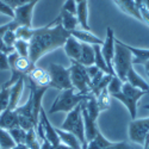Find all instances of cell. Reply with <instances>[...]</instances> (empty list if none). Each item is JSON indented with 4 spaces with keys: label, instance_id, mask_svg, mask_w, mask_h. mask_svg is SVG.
<instances>
[{
    "label": "cell",
    "instance_id": "obj_43",
    "mask_svg": "<svg viewBox=\"0 0 149 149\" xmlns=\"http://www.w3.org/2000/svg\"><path fill=\"white\" fill-rule=\"evenodd\" d=\"M11 149H28V147L25 144H16L15 147H12Z\"/></svg>",
    "mask_w": 149,
    "mask_h": 149
},
{
    "label": "cell",
    "instance_id": "obj_28",
    "mask_svg": "<svg viewBox=\"0 0 149 149\" xmlns=\"http://www.w3.org/2000/svg\"><path fill=\"white\" fill-rule=\"evenodd\" d=\"M10 104V87L0 86V115L8 107Z\"/></svg>",
    "mask_w": 149,
    "mask_h": 149
},
{
    "label": "cell",
    "instance_id": "obj_33",
    "mask_svg": "<svg viewBox=\"0 0 149 149\" xmlns=\"http://www.w3.org/2000/svg\"><path fill=\"white\" fill-rule=\"evenodd\" d=\"M8 29H10V23L4 24V25H0V52H3V53H5V54H7V55L15 52L13 48L7 47V45L4 43V41H3V36H4V33H5Z\"/></svg>",
    "mask_w": 149,
    "mask_h": 149
},
{
    "label": "cell",
    "instance_id": "obj_8",
    "mask_svg": "<svg viewBox=\"0 0 149 149\" xmlns=\"http://www.w3.org/2000/svg\"><path fill=\"white\" fill-rule=\"evenodd\" d=\"M128 135L131 142L143 146L149 135V117L131 119L128 127Z\"/></svg>",
    "mask_w": 149,
    "mask_h": 149
},
{
    "label": "cell",
    "instance_id": "obj_22",
    "mask_svg": "<svg viewBox=\"0 0 149 149\" xmlns=\"http://www.w3.org/2000/svg\"><path fill=\"white\" fill-rule=\"evenodd\" d=\"M127 48L130 50V53L132 54V63H140L143 65L149 60V49H144V48H137V47H131L129 44H125Z\"/></svg>",
    "mask_w": 149,
    "mask_h": 149
},
{
    "label": "cell",
    "instance_id": "obj_41",
    "mask_svg": "<svg viewBox=\"0 0 149 149\" xmlns=\"http://www.w3.org/2000/svg\"><path fill=\"white\" fill-rule=\"evenodd\" d=\"M140 13H141V17H142V22L147 23L149 25V10L142 6V7H140Z\"/></svg>",
    "mask_w": 149,
    "mask_h": 149
},
{
    "label": "cell",
    "instance_id": "obj_35",
    "mask_svg": "<svg viewBox=\"0 0 149 149\" xmlns=\"http://www.w3.org/2000/svg\"><path fill=\"white\" fill-rule=\"evenodd\" d=\"M77 7H78V4L75 0H66L63 6H62V10L77 16Z\"/></svg>",
    "mask_w": 149,
    "mask_h": 149
},
{
    "label": "cell",
    "instance_id": "obj_1",
    "mask_svg": "<svg viewBox=\"0 0 149 149\" xmlns=\"http://www.w3.org/2000/svg\"><path fill=\"white\" fill-rule=\"evenodd\" d=\"M70 32L65 30L60 17L43 28H35L32 38L29 42V58L33 65L45 54H49L58 48H63Z\"/></svg>",
    "mask_w": 149,
    "mask_h": 149
},
{
    "label": "cell",
    "instance_id": "obj_48",
    "mask_svg": "<svg viewBox=\"0 0 149 149\" xmlns=\"http://www.w3.org/2000/svg\"><path fill=\"white\" fill-rule=\"evenodd\" d=\"M81 149H87V142H85V143L82 144V147H81Z\"/></svg>",
    "mask_w": 149,
    "mask_h": 149
},
{
    "label": "cell",
    "instance_id": "obj_29",
    "mask_svg": "<svg viewBox=\"0 0 149 149\" xmlns=\"http://www.w3.org/2000/svg\"><path fill=\"white\" fill-rule=\"evenodd\" d=\"M15 146H16V143L12 140L10 132L3 128H0V147L3 149H11Z\"/></svg>",
    "mask_w": 149,
    "mask_h": 149
},
{
    "label": "cell",
    "instance_id": "obj_13",
    "mask_svg": "<svg viewBox=\"0 0 149 149\" xmlns=\"http://www.w3.org/2000/svg\"><path fill=\"white\" fill-rule=\"evenodd\" d=\"M24 85H25V78L19 79L15 85L10 87V104L6 110H16L18 107V103L20 100V97L23 94Z\"/></svg>",
    "mask_w": 149,
    "mask_h": 149
},
{
    "label": "cell",
    "instance_id": "obj_18",
    "mask_svg": "<svg viewBox=\"0 0 149 149\" xmlns=\"http://www.w3.org/2000/svg\"><path fill=\"white\" fill-rule=\"evenodd\" d=\"M56 132L58 135V139H60V142L65 146H68L69 148L72 149H81L82 144L81 142L78 140V137L75 135H73L72 132H68L66 130H62V129H58L56 128Z\"/></svg>",
    "mask_w": 149,
    "mask_h": 149
},
{
    "label": "cell",
    "instance_id": "obj_26",
    "mask_svg": "<svg viewBox=\"0 0 149 149\" xmlns=\"http://www.w3.org/2000/svg\"><path fill=\"white\" fill-rule=\"evenodd\" d=\"M111 97L110 93L107 92V88L103 90L100 93H99L95 99H97V104L99 106V110L100 111H105V110H109L111 107Z\"/></svg>",
    "mask_w": 149,
    "mask_h": 149
},
{
    "label": "cell",
    "instance_id": "obj_45",
    "mask_svg": "<svg viewBox=\"0 0 149 149\" xmlns=\"http://www.w3.org/2000/svg\"><path fill=\"white\" fill-rule=\"evenodd\" d=\"M143 149H149V135H148V137L146 139V142L143 144Z\"/></svg>",
    "mask_w": 149,
    "mask_h": 149
},
{
    "label": "cell",
    "instance_id": "obj_27",
    "mask_svg": "<svg viewBox=\"0 0 149 149\" xmlns=\"http://www.w3.org/2000/svg\"><path fill=\"white\" fill-rule=\"evenodd\" d=\"M7 131L10 132L12 140L15 141L16 144H24V142H25V136H26V130H24L20 127H16V128L7 130Z\"/></svg>",
    "mask_w": 149,
    "mask_h": 149
},
{
    "label": "cell",
    "instance_id": "obj_32",
    "mask_svg": "<svg viewBox=\"0 0 149 149\" xmlns=\"http://www.w3.org/2000/svg\"><path fill=\"white\" fill-rule=\"evenodd\" d=\"M123 84L124 82L118 77H112V79H111V81L107 85V92L110 93V95L112 97L113 94L120 92L122 91V87H123Z\"/></svg>",
    "mask_w": 149,
    "mask_h": 149
},
{
    "label": "cell",
    "instance_id": "obj_16",
    "mask_svg": "<svg viewBox=\"0 0 149 149\" xmlns=\"http://www.w3.org/2000/svg\"><path fill=\"white\" fill-rule=\"evenodd\" d=\"M19 127L18 122V115L16 110H5L4 112L0 115V128L5 130H10L12 128Z\"/></svg>",
    "mask_w": 149,
    "mask_h": 149
},
{
    "label": "cell",
    "instance_id": "obj_12",
    "mask_svg": "<svg viewBox=\"0 0 149 149\" xmlns=\"http://www.w3.org/2000/svg\"><path fill=\"white\" fill-rule=\"evenodd\" d=\"M81 112H82V119H84V127H85V140L86 142H90L95 137L98 132H100V130L98 128L97 120L92 119L87 115L82 104H81Z\"/></svg>",
    "mask_w": 149,
    "mask_h": 149
},
{
    "label": "cell",
    "instance_id": "obj_30",
    "mask_svg": "<svg viewBox=\"0 0 149 149\" xmlns=\"http://www.w3.org/2000/svg\"><path fill=\"white\" fill-rule=\"evenodd\" d=\"M15 32H16V36H17V40H23V41L30 42V40L33 36V32H35V28L19 26V28H17V30Z\"/></svg>",
    "mask_w": 149,
    "mask_h": 149
},
{
    "label": "cell",
    "instance_id": "obj_9",
    "mask_svg": "<svg viewBox=\"0 0 149 149\" xmlns=\"http://www.w3.org/2000/svg\"><path fill=\"white\" fill-rule=\"evenodd\" d=\"M40 0H33L28 4H24L22 6H18L15 8V17L13 20L18 26H28V28H33L32 26V15H33V8L36 4Z\"/></svg>",
    "mask_w": 149,
    "mask_h": 149
},
{
    "label": "cell",
    "instance_id": "obj_5",
    "mask_svg": "<svg viewBox=\"0 0 149 149\" xmlns=\"http://www.w3.org/2000/svg\"><path fill=\"white\" fill-rule=\"evenodd\" d=\"M62 130H66L68 132H72L75 135L78 140L84 144L86 142L85 140V127H84V119H82V112H81V104H79L77 107H74L72 111L67 113L66 119L61 124Z\"/></svg>",
    "mask_w": 149,
    "mask_h": 149
},
{
    "label": "cell",
    "instance_id": "obj_7",
    "mask_svg": "<svg viewBox=\"0 0 149 149\" xmlns=\"http://www.w3.org/2000/svg\"><path fill=\"white\" fill-rule=\"evenodd\" d=\"M47 70L50 75V87L58 91L73 88L69 68H66L57 63H50Z\"/></svg>",
    "mask_w": 149,
    "mask_h": 149
},
{
    "label": "cell",
    "instance_id": "obj_50",
    "mask_svg": "<svg viewBox=\"0 0 149 149\" xmlns=\"http://www.w3.org/2000/svg\"><path fill=\"white\" fill-rule=\"evenodd\" d=\"M77 1V4H79V3H81V1H85V0H75Z\"/></svg>",
    "mask_w": 149,
    "mask_h": 149
},
{
    "label": "cell",
    "instance_id": "obj_44",
    "mask_svg": "<svg viewBox=\"0 0 149 149\" xmlns=\"http://www.w3.org/2000/svg\"><path fill=\"white\" fill-rule=\"evenodd\" d=\"M134 3H135V5L137 6L139 8L143 6V0H134Z\"/></svg>",
    "mask_w": 149,
    "mask_h": 149
},
{
    "label": "cell",
    "instance_id": "obj_37",
    "mask_svg": "<svg viewBox=\"0 0 149 149\" xmlns=\"http://www.w3.org/2000/svg\"><path fill=\"white\" fill-rule=\"evenodd\" d=\"M3 3H5L6 5H8L11 8H16L18 6H22L24 4H28L30 1H33V0H1Z\"/></svg>",
    "mask_w": 149,
    "mask_h": 149
},
{
    "label": "cell",
    "instance_id": "obj_40",
    "mask_svg": "<svg viewBox=\"0 0 149 149\" xmlns=\"http://www.w3.org/2000/svg\"><path fill=\"white\" fill-rule=\"evenodd\" d=\"M85 68H86V72H87L90 79H92L93 77H95V75H97V73L100 70L95 65H92V66H88V67H85Z\"/></svg>",
    "mask_w": 149,
    "mask_h": 149
},
{
    "label": "cell",
    "instance_id": "obj_20",
    "mask_svg": "<svg viewBox=\"0 0 149 149\" xmlns=\"http://www.w3.org/2000/svg\"><path fill=\"white\" fill-rule=\"evenodd\" d=\"M80 65H82L84 67H88L94 65V48L91 44H86V43H81V55L79 61Z\"/></svg>",
    "mask_w": 149,
    "mask_h": 149
},
{
    "label": "cell",
    "instance_id": "obj_11",
    "mask_svg": "<svg viewBox=\"0 0 149 149\" xmlns=\"http://www.w3.org/2000/svg\"><path fill=\"white\" fill-rule=\"evenodd\" d=\"M38 123L42 125L43 130H44V137L45 140H48L49 142L52 143V146H57L60 144V139H58V135L56 132V128L50 123V120L48 119V116L45 113L44 109L42 107L40 111V120Z\"/></svg>",
    "mask_w": 149,
    "mask_h": 149
},
{
    "label": "cell",
    "instance_id": "obj_10",
    "mask_svg": "<svg viewBox=\"0 0 149 149\" xmlns=\"http://www.w3.org/2000/svg\"><path fill=\"white\" fill-rule=\"evenodd\" d=\"M115 40H116V37H115L113 30L111 29V26H107L106 38L102 45V54H103L106 65L111 72V75H113V77H116V74L113 72V67H112V60L115 56Z\"/></svg>",
    "mask_w": 149,
    "mask_h": 149
},
{
    "label": "cell",
    "instance_id": "obj_21",
    "mask_svg": "<svg viewBox=\"0 0 149 149\" xmlns=\"http://www.w3.org/2000/svg\"><path fill=\"white\" fill-rule=\"evenodd\" d=\"M58 17L61 19V24H62V26H63L65 30L72 32L73 30L78 29L79 20H78L75 15H72V13H69V12H66L63 10H61Z\"/></svg>",
    "mask_w": 149,
    "mask_h": 149
},
{
    "label": "cell",
    "instance_id": "obj_49",
    "mask_svg": "<svg viewBox=\"0 0 149 149\" xmlns=\"http://www.w3.org/2000/svg\"><path fill=\"white\" fill-rule=\"evenodd\" d=\"M143 109H146V110H149V104H147V105H143Z\"/></svg>",
    "mask_w": 149,
    "mask_h": 149
},
{
    "label": "cell",
    "instance_id": "obj_38",
    "mask_svg": "<svg viewBox=\"0 0 149 149\" xmlns=\"http://www.w3.org/2000/svg\"><path fill=\"white\" fill-rule=\"evenodd\" d=\"M7 54L0 52V70H10Z\"/></svg>",
    "mask_w": 149,
    "mask_h": 149
},
{
    "label": "cell",
    "instance_id": "obj_46",
    "mask_svg": "<svg viewBox=\"0 0 149 149\" xmlns=\"http://www.w3.org/2000/svg\"><path fill=\"white\" fill-rule=\"evenodd\" d=\"M143 7L149 10V0H143Z\"/></svg>",
    "mask_w": 149,
    "mask_h": 149
},
{
    "label": "cell",
    "instance_id": "obj_39",
    "mask_svg": "<svg viewBox=\"0 0 149 149\" xmlns=\"http://www.w3.org/2000/svg\"><path fill=\"white\" fill-rule=\"evenodd\" d=\"M105 149H132V147L127 142H112Z\"/></svg>",
    "mask_w": 149,
    "mask_h": 149
},
{
    "label": "cell",
    "instance_id": "obj_34",
    "mask_svg": "<svg viewBox=\"0 0 149 149\" xmlns=\"http://www.w3.org/2000/svg\"><path fill=\"white\" fill-rule=\"evenodd\" d=\"M3 41H4V43H5L7 47L13 48V45H15V43H16V41H17L16 32H15L13 30H10V29H8V30L4 33V36H3Z\"/></svg>",
    "mask_w": 149,
    "mask_h": 149
},
{
    "label": "cell",
    "instance_id": "obj_15",
    "mask_svg": "<svg viewBox=\"0 0 149 149\" xmlns=\"http://www.w3.org/2000/svg\"><path fill=\"white\" fill-rule=\"evenodd\" d=\"M63 50L70 61H79L81 55V42H79L75 37L69 36L63 45Z\"/></svg>",
    "mask_w": 149,
    "mask_h": 149
},
{
    "label": "cell",
    "instance_id": "obj_4",
    "mask_svg": "<svg viewBox=\"0 0 149 149\" xmlns=\"http://www.w3.org/2000/svg\"><path fill=\"white\" fill-rule=\"evenodd\" d=\"M146 94H149V92L142 91L140 88H136L134 86H131L128 82H124L123 84V87L122 91L113 94L112 98L119 100L124 106H125L130 113L131 119H135L136 116H137V104L139 100Z\"/></svg>",
    "mask_w": 149,
    "mask_h": 149
},
{
    "label": "cell",
    "instance_id": "obj_3",
    "mask_svg": "<svg viewBox=\"0 0 149 149\" xmlns=\"http://www.w3.org/2000/svg\"><path fill=\"white\" fill-rule=\"evenodd\" d=\"M88 95H84L77 92L74 88L69 90H63L58 93L56 99L54 100L53 105L50 106L49 112L50 113H56V112H66L68 113L74 107H77L79 104H81L84 100L88 99Z\"/></svg>",
    "mask_w": 149,
    "mask_h": 149
},
{
    "label": "cell",
    "instance_id": "obj_52",
    "mask_svg": "<svg viewBox=\"0 0 149 149\" xmlns=\"http://www.w3.org/2000/svg\"><path fill=\"white\" fill-rule=\"evenodd\" d=\"M0 149H3V148H1V147H0Z\"/></svg>",
    "mask_w": 149,
    "mask_h": 149
},
{
    "label": "cell",
    "instance_id": "obj_42",
    "mask_svg": "<svg viewBox=\"0 0 149 149\" xmlns=\"http://www.w3.org/2000/svg\"><path fill=\"white\" fill-rule=\"evenodd\" d=\"M41 149H52V143L49 142L48 140H43L42 142H41Z\"/></svg>",
    "mask_w": 149,
    "mask_h": 149
},
{
    "label": "cell",
    "instance_id": "obj_36",
    "mask_svg": "<svg viewBox=\"0 0 149 149\" xmlns=\"http://www.w3.org/2000/svg\"><path fill=\"white\" fill-rule=\"evenodd\" d=\"M0 13H3L5 16H8V17H11L12 19H13V17H15V10L11 8L8 5H6L5 3H3L1 0H0Z\"/></svg>",
    "mask_w": 149,
    "mask_h": 149
},
{
    "label": "cell",
    "instance_id": "obj_2",
    "mask_svg": "<svg viewBox=\"0 0 149 149\" xmlns=\"http://www.w3.org/2000/svg\"><path fill=\"white\" fill-rule=\"evenodd\" d=\"M134 66L132 63V54L127 48L125 43L115 40V56L112 60V67L116 77H118L123 82H125L127 74L129 69Z\"/></svg>",
    "mask_w": 149,
    "mask_h": 149
},
{
    "label": "cell",
    "instance_id": "obj_23",
    "mask_svg": "<svg viewBox=\"0 0 149 149\" xmlns=\"http://www.w3.org/2000/svg\"><path fill=\"white\" fill-rule=\"evenodd\" d=\"M93 48H94V65L102 72H104L105 74H110L111 75V72H110L106 62H105V58H104V56L102 54V45L95 44V45H93Z\"/></svg>",
    "mask_w": 149,
    "mask_h": 149
},
{
    "label": "cell",
    "instance_id": "obj_47",
    "mask_svg": "<svg viewBox=\"0 0 149 149\" xmlns=\"http://www.w3.org/2000/svg\"><path fill=\"white\" fill-rule=\"evenodd\" d=\"M144 69H146V72H149V60L144 63Z\"/></svg>",
    "mask_w": 149,
    "mask_h": 149
},
{
    "label": "cell",
    "instance_id": "obj_51",
    "mask_svg": "<svg viewBox=\"0 0 149 149\" xmlns=\"http://www.w3.org/2000/svg\"><path fill=\"white\" fill-rule=\"evenodd\" d=\"M147 75H148V78H149V72H147Z\"/></svg>",
    "mask_w": 149,
    "mask_h": 149
},
{
    "label": "cell",
    "instance_id": "obj_25",
    "mask_svg": "<svg viewBox=\"0 0 149 149\" xmlns=\"http://www.w3.org/2000/svg\"><path fill=\"white\" fill-rule=\"evenodd\" d=\"M24 144L28 147V149H41V140L37 136L36 129H31L26 131Z\"/></svg>",
    "mask_w": 149,
    "mask_h": 149
},
{
    "label": "cell",
    "instance_id": "obj_17",
    "mask_svg": "<svg viewBox=\"0 0 149 149\" xmlns=\"http://www.w3.org/2000/svg\"><path fill=\"white\" fill-rule=\"evenodd\" d=\"M125 82L130 84L131 86H134V87H136V88H140V90H142V91L149 92V84L140 75V74H137V72L135 70L134 66L129 69V72H128V74H127Z\"/></svg>",
    "mask_w": 149,
    "mask_h": 149
},
{
    "label": "cell",
    "instance_id": "obj_24",
    "mask_svg": "<svg viewBox=\"0 0 149 149\" xmlns=\"http://www.w3.org/2000/svg\"><path fill=\"white\" fill-rule=\"evenodd\" d=\"M111 143L110 140H107L102 132H98L97 136L90 142H87V149H105Z\"/></svg>",
    "mask_w": 149,
    "mask_h": 149
},
{
    "label": "cell",
    "instance_id": "obj_6",
    "mask_svg": "<svg viewBox=\"0 0 149 149\" xmlns=\"http://www.w3.org/2000/svg\"><path fill=\"white\" fill-rule=\"evenodd\" d=\"M70 80L73 88L80 94H91V79L88 77L86 68L77 61H70Z\"/></svg>",
    "mask_w": 149,
    "mask_h": 149
},
{
    "label": "cell",
    "instance_id": "obj_19",
    "mask_svg": "<svg viewBox=\"0 0 149 149\" xmlns=\"http://www.w3.org/2000/svg\"><path fill=\"white\" fill-rule=\"evenodd\" d=\"M77 18L79 20V25L81 26V29H84L86 31H91V26L88 25V3H87V0L78 4Z\"/></svg>",
    "mask_w": 149,
    "mask_h": 149
},
{
    "label": "cell",
    "instance_id": "obj_31",
    "mask_svg": "<svg viewBox=\"0 0 149 149\" xmlns=\"http://www.w3.org/2000/svg\"><path fill=\"white\" fill-rule=\"evenodd\" d=\"M29 48H30L29 42L23 41V40H17L15 45H13L15 52L19 56H23V57H29Z\"/></svg>",
    "mask_w": 149,
    "mask_h": 149
},
{
    "label": "cell",
    "instance_id": "obj_14",
    "mask_svg": "<svg viewBox=\"0 0 149 149\" xmlns=\"http://www.w3.org/2000/svg\"><path fill=\"white\" fill-rule=\"evenodd\" d=\"M70 36L75 37V38L81 42V43H86V44H91V45H103V42L102 38H99L98 36H95L92 31H86L84 29H75L70 32Z\"/></svg>",
    "mask_w": 149,
    "mask_h": 149
}]
</instances>
